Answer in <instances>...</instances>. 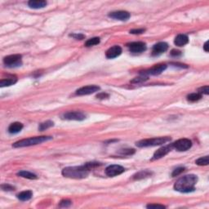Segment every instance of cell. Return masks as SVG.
<instances>
[{
    "mask_svg": "<svg viewBox=\"0 0 209 209\" xmlns=\"http://www.w3.org/2000/svg\"><path fill=\"white\" fill-rule=\"evenodd\" d=\"M29 7L34 8V9H38V8H43L46 7L47 2L43 0H31L28 2Z\"/></svg>",
    "mask_w": 209,
    "mask_h": 209,
    "instance_id": "cell-17",
    "label": "cell"
},
{
    "mask_svg": "<svg viewBox=\"0 0 209 209\" xmlns=\"http://www.w3.org/2000/svg\"><path fill=\"white\" fill-rule=\"evenodd\" d=\"M146 207L147 208H165V206L161 204H148Z\"/></svg>",
    "mask_w": 209,
    "mask_h": 209,
    "instance_id": "cell-33",
    "label": "cell"
},
{
    "mask_svg": "<svg viewBox=\"0 0 209 209\" xmlns=\"http://www.w3.org/2000/svg\"><path fill=\"white\" fill-rule=\"evenodd\" d=\"M171 141L170 137H158V138H151V139H145L137 142V146L138 147H150V146H156L160 145L165 144L167 142Z\"/></svg>",
    "mask_w": 209,
    "mask_h": 209,
    "instance_id": "cell-4",
    "label": "cell"
},
{
    "mask_svg": "<svg viewBox=\"0 0 209 209\" xmlns=\"http://www.w3.org/2000/svg\"><path fill=\"white\" fill-rule=\"evenodd\" d=\"M21 58L22 56L20 54H14L10 55L3 59V63L7 65V67H17V66H20L22 65V61H21Z\"/></svg>",
    "mask_w": 209,
    "mask_h": 209,
    "instance_id": "cell-5",
    "label": "cell"
},
{
    "mask_svg": "<svg viewBox=\"0 0 209 209\" xmlns=\"http://www.w3.org/2000/svg\"><path fill=\"white\" fill-rule=\"evenodd\" d=\"M201 98H202V95L199 94L198 92H197V93H191V94L188 95V97H187L188 101H191V102H194V101H198Z\"/></svg>",
    "mask_w": 209,
    "mask_h": 209,
    "instance_id": "cell-25",
    "label": "cell"
},
{
    "mask_svg": "<svg viewBox=\"0 0 209 209\" xmlns=\"http://www.w3.org/2000/svg\"><path fill=\"white\" fill-rule=\"evenodd\" d=\"M173 148L176 149L178 151H186L192 146V142L189 139L182 138V139L177 140L176 142L172 144Z\"/></svg>",
    "mask_w": 209,
    "mask_h": 209,
    "instance_id": "cell-6",
    "label": "cell"
},
{
    "mask_svg": "<svg viewBox=\"0 0 209 209\" xmlns=\"http://www.w3.org/2000/svg\"><path fill=\"white\" fill-rule=\"evenodd\" d=\"M151 174H152V173H151V172L146 171V170H145V171L139 172L138 173L135 174V175L133 176V178H134V179H136V180H140V179H143V178L148 177V176H151Z\"/></svg>",
    "mask_w": 209,
    "mask_h": 209,
    "instance_id": "cell-22",
    "label": "cell"
},
{
    "mask_svg": "<svg viewBox=\"0 0 209 209\" xmlns=\"http://www.w3.org/2000/svg\"><path fill=\"white\" fill-rule=\"evenodd\" d=\"M109 16L111 17V18L115 19V20L125 21V20H128V19L130 18L131 15L128 11H113V12H110V13L109 14Z\"/></svg>",
    "mask_w": 209,
    "mask_h": 209,
    "instance_id": "cell-13",
    "label": "cell"
},
{
    "mask_svg": "<svg viewBox=\"0 0 209 209\" xmlns=\"http://www.w3.org/2000/svg\"><path fill=\"white\" fill-rule=\"evenodd\" d=\"M166 68L167 65H163V64L155 65L154 67H152L150 70L144 71L142 73V75H145V76L147 77H148V75H158V74H160L162 72H163L164 70H166Z\"/></svg>",
    "mask_w": 209,
    "mask_h": 209,
    "instance_id": "cell-11",
    "label": "cell"
},
{
    "mask_svg": "<svg viewBox=\"0 0 209 209\" xmlns=\"http://www.w3.org/2000/svg\"><path fill=\"white\" fill-rule=\"evenodd\" d=\"M121 153L124 155H132L134 153V150H124V151H121Z\"/></svg>",
    "mask_w": 209,
    "mask_h": 209,
    "instance_id": "cell-35",
    "label": "cell"
},
{
    "mask_svg": "<svg viewBox=\"0 0 209 209\" xmlns=\"http://www.w3.org/2000/svg\"><path fill=\"white\" fill-rule=\"evenodd\" d=\"M90 169L86 165L79 167H67L62 170V175L65 177L72 179H83L89 174Z\"/></svg>",
    "mask_w": 209,
    "mask_h": 209,
    "instance_id": "cell-2",
    "label": "cell"
},
{
    "mask_svg": "<svg viewBox=\"0 0 209 209\" xmlns=\"http://www.w3.org/2000/svg\"><path fill=\"white\" fill-rule=\"evenodd\" d=\"M148 79V77L145 76V75H142V76L137 77V78H135V79L132 80V83H142V82L146 81Z\"/></svg>",
    "mask_w": 209,
    "mask_h": 209,
    "instance_id": "cell-27",
    "label": "cell"
},
{
    "mask_svg": "<svg viewBox=\"0 0 209 209\" xmlns=\"http://www.w3.org/2000/svg\"><path fill=\"white\" fill-rule=\"evenodd\" d=\"M70 36L73 37V38H75V39H79V40H82V39H83L84 37H85L82 34H70Z\"/></svg>",
    "mask_w": 209,
    "mask_h": 209,
    "instance_id": "cell-34",
    "label": "cell"
},
{
    "mask_svg": "<svg viewBox=\"0 0 209 209\" xmlns=\"http://www.w3.org/2000/svg\"><path fill=\"white\" fill-rule=\"evenodd\" d=\"M146 31V29H132L130 30L131 34H143L144 32Z\"/></svg>",
    "mask_w": 209,
    "mask_h": 209,
    "instance_id": "cell-31",
    "label": "cell"
},
{
    "mask_svg": "<svg viewBox=\"0 0 209 209\" xmlns=\"http://www.w3.org/2000/svg\"><path fill=\"white\" fill-rule=\"evenodd\" d=\"M124 171H125V168L120 166V165H110V166L106 168V174L108 176L113 177L115 176L120 175L123 172H124Z\"/></svg>",
    "mask_w": 209,
    "mask_h": 209,
    "instance_id": "cell-7",
    "label": "cell"
},
{
    "mask_svg": "<svg viewBox=\"0 0 209 209\" xmlns=\"http://www.w3.org/2000/svg\"><path fill=\"white\" fill-rule=\"evenodd\" d=\"M197 181H198L197 176L185 175L176 181L174 185V189L181 193H189L195 189L194 186Z\"/></svg>",
    "mask_w": 209,
    "mask_h": 209,
    "instance_id": "cell-1",
    "label": "cell"
},
{
    "mask_svg": "<svg viewBox=\"0 0 209 209\" xmlns=\"http://www.w3.org/2000/svg\"><path fill=\"white\" fill-rule=\"evenodd\" d=\"M172 56H179L181 55V52L180 51H176V50H172L171 52Z\"/></svg>",
    "mask_w": 209,
    "mask_h": 209,
    "instance_id": "cell-37",
    "label": "cell"
},
{
    "mask_svg": "<svg viewBox=\"0 0 209 209\" xmlns=\"http://www.w3.org/2000/svg\"><path fill=\"white\" fill-rule=\"evenodd\" d=\"M32 195H33L32 191L25 190L22 191L20 194H17V198L20 200H21V201H28V200H29L32 198Z\"/></svg>",
    "mask_w": 209,
    "mask_h": 209,
    "instance_id": "cell-19",
    "label": "cell"
},
{
    "mask_svg": "<svg viewBox=\"0 0 209 209\" xmlns=\"http://www.w3.org/2000/svg\"><path fill=\"white\" fill-rule=\"evenodd\" d=\"M209 163V158L208 156H204V157L199 158L198 159L195 161V163L199 166H206Z\"/></svg>",
    "mask_w": 209,
    "mask_h": 209,
    "instance_id": "cell-24",
    "label": "cell"
},
{
    "mask_svg": "<svg viewBox=\"0 0 209 209\" xmlns=\"http://www.w3.org/2000/svg\"><path fill=\"white\" fill-rule=\"evenodd\" d=\"M100 90V88L98 86L96 85H88L86 87L79 88L76 91V94L78 96H85V95H90L96 92H98Z\"/></svg>",
    "mask_w": 209,
    "mask_h": 209,
    "instance_id": "cell-9",
    "label": "cell"
},
{
    "mask_svg": "<svg viewBox=\"0 0 209 209\" xmlns=\"http://www.w3.org/2000/svg\"><path fill=\"white\" fill-rule=\"evenodd\" d=\"M22 128L23 124L18 123V122H16V123H13L10 125L9 128H8V132L11 134H16V133H20V131L22 130Z\"/></svg>",
    "mask_w": 209,
    "mask_h": 209,
    "instance_id": "cell-18",
    "label": "cell"
},
{
    "mask_svg": "<svg viewBox=\"0 0 209 209\" xmlns=\"http://www.w3.org/2000/svg\"><path fill=\"white\" fill-rule=\"evenodd\" d=\"M168 48V43H164V42H160V43H156L153 47L152 50V54L154 56H158L165 52Z\"/></svg>",
    "mask_w": 209,
    "mask_h": 209,
    "instance_id": "cell-14",
    "label": "cell"
},
{
    "mask_svg": "<svg viewBox=\"0 0 209 209\" xmlns=\"http://www.w3.org/2000/svg\"><path fill=\"white\" fill-rule=\"evenodd\" d=\"M173 65H176H176H177V66H179V65H179V64H178V63H175V64H173ZM185 65H181V66L182 68H184V67L186 68L187 66H185Z\"/></svg>",
    "mask_w": 209,
    "mask_h": 209,
    "instance_id": "cell-39",
    "label": "cell"
},
{
    "mask_svg": "<svg viewBox=\"0 0 209 209\" xmlns=\"http://www.w3.org/2000/svg\"><path fill=\"white\" fill-rule=\"evenodd\" d=\"M52 139V137H46V136L30 137V138L20 140V141L15 142L13 144V147H15V148H20V147H27V146H35V145L41 144V143L47 142V141H51Z\"/></svg>",
    "mask_w": 209,
    "mask_h": 209,
    "instance_id": "cell-3",
    "label": "cell"
},
{
    "mask_svg": "<svg viewBox=\"0 0 209 209\" xmlns=\"http://www.w3.org/2000/svg\"><path fill=\"white\" fill-rule=\"evenodd\" d=\"M16 78L15 77H11V78H8L7 79H2L1 81H0V87H8V86L13 85L15 83H16Z\"/></svg>",
    "mask_w": 209,
    "mask_h": 209,
    "instance_id": "cell-20",
    "label": "cell"
},
{
    "mask_svg": "<svg viewBox=\"0 0 209 209\" xmlns=\"http://www.w3.org/2000/svg\"><path fill=\"white\" fill-rule=\"evenodd\" d=\"M97 98H100V99H105V98H107L109 97V95L106 94V93H100L97 96Z\"/></svg>",
    "mask_w": 209,
    "mask_h": 209,
    "instance_id": "cell-36",
    "label": "cell"
},
{
    "mask_svg": "<svg viewBox=\"0 0 209 209\" xmlns=\"http://www.w3.org/2000/svg\"><path fill=\"white\" fill-rule=\"evenodd\" d=\"M1 187H2V189L5 191L14 190V189H15L13 186H11V185H8V184L2 185V186H1Z\"/></svg>",
    "mask_w": 209,
    "mask_h": 209,
    "instance_id": "cell-32",
    "label": "cell"
},
{
    "mask_svg": "<svg viewBox=\"0 0 209 209\" xmlns=\"http://www.w3.org/2000/svg\"><path fill=\"white\" fill-rule=\"evenodd\" d=\"M54 125L53 124V122L52 121H46L44 123H42V124H39V126H38V130L41 131V132H43V131L46 130L47 128H51Z\"/></svg>",
    "mask_w": 209,
    "mask_h": 209,
    "instance_id": "cell-23",
    "label": "cell"
},
{
    "mask_svg": "<svg viewBox=\"0 0 209 209\" xmlns=\"http://www.w3.org/2000/svg\"><path fill=\"white\" fill-rule=\"evenodd\" d=\"M184 171H185V168H176L175 170L173 171L172 176H179L180 174H181V173Z\"/></svg>",
    "mask_w": 209,
    "mask_h": 209,
    "instance_id": "cell-29",
    "label": "cell"
},
{
    "mask_svg": "<svg viewBox=\"0 0 209 209\" xmlns=\"http://www.w3.org/2000/svg\"><path fill=\"white\" fill-rule=\"evenodd\" d=\"M17 175L21 176V177L27 178V179H30V180H34V179H37V176L34 173L30 172L27 171H21L17 173Z\"/></svg>",
    "mask_w": 209,
    "mask_h": 209,
    "instance_id": "cell-21",
    "label": "cell"
},
{
    "mask_svg": "<svg viewBox=\"0 0 209 209\" xmlns=\"http://www.w3.org/2000/svg\"><path fill=\"white\" fill-rule=\"evenodd\" d=\"M174 43L178 47H183L189 43V38L185 34H178L175 38Z\"/></svg>",
    "mask_w": 209,
    "mask_h": 209,
    "instance_id": "cell-16",
    "label": "cell"
},
{
    "mask_svg": "<svg viewBox=\"0 0 209 209\" xmlns=\"http://www.w3.org/2000/svg\"><path fill=\"white\" fill-rule=\"evenodd\" d=\"M172 149H173L172 144L171 145H167L165 146H163L162 148L159 149L155 154H154V156L152 158V160H156L159 159L161 158L164 157L165 155H167L172 150Z\"/></svg>",
    "mask_w": 209,
    "mask_h": 209,
    "instance_id": "cell-12",
    "label": "cell"
},
{
    "mask_svg": "<svg viewBox=\"0 0 209 209\" xmlns=\"http://www.w3.org/2000/svg\"><path fill=\"white\" fill-rule=\"evenodd\" d=\"M71 201H70V200L68 199H65V200H62V201H61V202H60V207H70V205H71Z\"/></svg>",
    "mask_w": 209,
    "mask_h": 209,
    "instance_id": "cell-30",
    "label": "cell"
},
{
    "mask_svg": "<svg viewBox=\"0 0 209 209\" xmlns=\"http://www.w3.org/2000/svg\"><path fill=\"white\" fill-rule=\"evenodd\" d=\"M128 47L133 53H141L146 50V44L143 42H133L128 44Z\"/></svg>",
    "mask_w": 209,
    "mask_h": 209,
    "instance_id": "cell-10",
    "label": "cell"
},
{
    "mask_svg": "<svg viewBox=\"0 0 209 209\" xmlns=\"http://www.w3.org/2000/svg\"><path fill=\"white\" fill-rule=\"evenodd\" d=\"M198 93L199 94H205V95H208L209 94V87L208 86H204V87H202V88H200L198 89Z\"/></svg>",
    "mask_w": 209,
    "mask_h": 209,
    "instance_id": "cell-28",
    "label": "cell"
},
{
    "mask_svg": "<svg viewBox=\"0 0 209 209\" xmlns=\"http://www.w3.org/2000/svg\"><path fill=\"white\" fill-rule=\"evenodd\" d=\"M99 43H100V38L96 37V38H90V39H88V40L85 43V46L86 47H92V46L97 45V44H99Z\"/></svg>",
    "mask_w": 209,
    "mask_h": 209,
    "instance_id": "cell-26",
    "label": "cell"
},
{
    "mask_svg": "<svg viewBox=\"0 0 209 209\" xmlns=\"http://www.w3.org/2000/svg\"><path fill=\"white\" fill-rule=\"evenodd\" d=\"M62 119L67 120H76V121H82L86 119V115L83 112L79 111H71L64 114Z\"/></svg>",
    "mask_w": 209,
    "mask_h": 209,
    "instance_id": "cell-8",
    "label": "cell"
},
{
    "mask_svg": "<svg viewBox=\"0 0 209 209\" xmlns=\"http://www.w3.org/2000/svg\"><path fill=\"white\" fill-rule=\"evenodd\" d=\"M122 53V48L119 46H114L109 48L106 52V56L109 59H114Z\"/></svg>",
    "mask_w": 209,
    "mask_h": 209,
    "instance_id": "cell-15",
    "label": "cell"
},
{
    "mask_svg": "<svg viewBox=\"0 0 209 209\" xmlns=\"http://www.w3.org/2000/svg\"><path fill=\"white\" fill-rule=\"evenodd\" d=\"M203 49H204L205 52H208V41H207L206 43H205L204 46H203Z\"/></svg>",
    "mask_w": 209,
    "mask_h": 209,
    "instance_id": "cell-38",
    "label": "cell"
}]
</instances>
